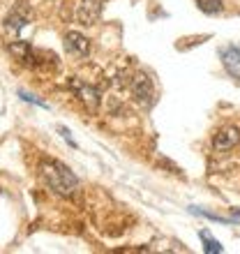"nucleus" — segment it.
<instances>
[{"instance_id":"nucleus-12","label":"nucleus","mask_w":240,"mask_h":254,"mask_svg":"<svg viewBox=\"0 0 240 254\" xmlns=\"http://www.w3.org/2000/svg\"><path fill=\"white\" fill-rule=\"evenodd\" d=\"M19 97L23 102H30V104H35V107H40V109H49V104L44 100H40V97H35V95L26 93V90H19Z\"/></svg>"},{"instance_id":"nucleus-13","label":"nucleus","mask_w":240,"mask_h":254,"mask_svg":"<svg viewBox=\"0 0 240 254\" xmlns=\"http://www.w3.org/2000/svg\"><path fill=\"white\" fill-rule=\"evenodd\" d=\"M58 132L62 134V139L67 141V143H69V146L72 148H76V143H74V139H72V134H69V129H67V127H58Z\"/></svg>"},{"instance_id":"nucleus-8","label":"nucleus","mask_w":240,"mask_h":254,"mask_svg":"<svg viewBox=\"0 0 240 254\" xmlns=\"http://www.w3.org/2000/svg\"><path fill=\"white\" fill-rule=\"evenodd\" d=\"M62 44H65V51H67V54L74 56V58H86V56L90 54V40H88L86 35L74 33V30L65 35Z\"/></svg>"},{"instance_id":"nucleus-11","label":"nucleus","mask_w":240,"mask_h":254,"mask_svg":"<svg viewBox=\"0 0 240 254\" xmlns=\"http://www.w3.org/2000/svg\"><path fill=\"white\" fill-rule=\"evenodd\" d=\"M201 241H203V252H215V254H222L224 252V248H222L220 243L215 241V238H210V236L206 234V231H201Z\"/></svg>"},{"instance_id":"nucleus-5","label":"nucleus","mask_w":240,"mask_h":254,"mask_svg":"<svg viewBox=\"0 0 240 254\" xmlns=\"http://www.w3.org/2000/svg\"><path fill=\"white\" fill-rule=\"evenodd\" d=\"M28 19H30V7L26 2H16L5 16V21H2V28H5L7 35H19L26 28Z\"/></svg>"},{"instance_id":"nucleus-6","label":"nucleus","mask_w":240,"mask_h":254,"mask_svg":"<svg viewBox=\"0 0 240 254\" xmlns=\"http://www.w3.org/2000/svg\"><path fill=\"white\" fill-rule=\"evenodd\" d=\"M102 16V5L97 0H79V5L74 9V19L81 26H95Z\"/></svg>"},{"instance_id":"nucleus-2","label":"nucleus","mask_w":240,"mask_h":254,"mask_svg":"<svg viewBox=\"0 0 240 254\" xmlns=\"http://www.w3.org/2000/svg\"><path fill=\"white\" fill-rule=\"evenodd\" d=\"M7 51L14 56V61H19L21 65H26V67L44 65V58L49 56V54H44V51H40V49H35L33 44H28V42H12V44L7 47Z\"/></svg>"},{"instance_id":"nucleus-10","label":"nucleus","mask_w":240,"mask_h":254,"mask_svg":"<svg viewBox=\"0 0 240 254\" xmlns=\"http://www.w3.org/2000/svg\"><path fill=\"white\" fill-rule=\"evenodd\" d=\"M196 5H199L201 12H206V14H220L224 9L222 0H196Z\"/></svg>"},{"instance_id":"nucleus-3","label":"nucleus","mask_w":240,"mask_h":254,"mask_svg":"<svg viewBox=\"0 0 240 254\" xmlns=\"http://www.w3.org/2000/svg\"><path fill=\"white\" fill-rule=\"evenodd\" d=\"M129 88H132V95L134 100L139 102L141 107H153L155 102V88H153V81L148 79V74L143 72H136L132 76V83H129Z\"/></svg>"},{"instance_id":"nucleus-1","label":"nucleus","mask_w":240,"mask_h":254,"mask_svg":"<svg viewBox=\"0 0 240 254\" xmlns=\"http://www.w3.org/2000/svg\"><path fill=\"white\" fill-rule=\"evenodd\" d=\"M42 178L47 183V188L60 196H72L79 190V178L58 160H47L42 164Z\"/></svg>"},{"instance_id":"nucleus-4","label":"nucleus","mask_w":240,"mask_h":254,"mask_svg":"<svg viewBox=\"0 0 240 254\" xmlns=\"http://www.w3.org/2000/svg\"><path fill=\"white\" fill-rule=\"evenodd\" d=\"M69 88H72L74 95L83 102V107H86L90 114H95V111L100 109L102 97H100V90L95 86H90V83H86V81H81V79H72L69 81Z\"/></svg>"},{"instance_id":"nucleus-9","label":"nucleus","mask_w":240,"mask_h":254,"mask_svg":"<svg viewBox=\"0 0 240 254\" xmlns=\"http://www.w3.org/2000/svg\"><path fill=\"white\" fill-rule=\"evenodd\" d=\"M220 61L234 79L240 81V47H222L220 49Z\"/></svg>"},{"instance_id":"nucleus-7","label":"nucleus","mask_w":240,"mask_h":254,"mask_svg":"<svg viewBox=\"0 0 240 254\" xmlns=\"http://www.w3.org/2000/svg\"><path fill=\"white\" fill-rule=\"evenodd\" d=\"M238 143H240V129L236 125L222 127L220 132L213 136V148H215V150H220V153L231 150V148H236Z\"/></svg>"}]
</instances>
